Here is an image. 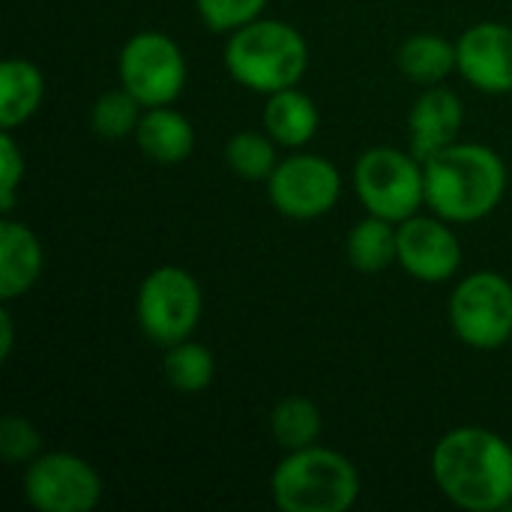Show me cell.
I'll return each instance as SVG.
<instances>
[{
	"mask_svg": "<svg viewBox=\"0 0 512 512\" xmlns=\"http://www.w3.org/2000/svg\"><path fill=\"white\" fill-rule=\"evenodd\" d=\"M276 141L267 132H237L225 144V162L231 174L246 183H267L279 165Z\"/></svg>",
	"mask_w": 512,
	"mask_h": 512,
	"instance_id": "7402d4cb",
	"label": "cell"
},
{
	"mask_svg": "<svg viewBox=\"0 0 512 512\" xmlns=\"http://www.w3.org/2000/svg\"><path fill=\"white\" fill-rule=\"evenodd\" d=\"M12 348H15L12 315H9V309L3 306V309H0V360H9V357H12Z\"/></svg>",
	"mask_w": 512,
	"mask_h": 512,
	"instance_id": "4316f807",
	"label": "cell"
},
{
	"mask_svg": "<svg viewBox=\"0 0 512 512\" xmlns=\"http://www.w3.org/2000/svg\"><path fill=\"white\" fill-rule=\"evenodd\" d=\"M45 99V75L27 57H9L0 66V126L18 129Z\"/></svg>",
	"mask_w": 512,
	"mask_h": 512,
	"instance_id": "e0dca14e",
	"label": "cell"
},
{
	"mask_svg": "<svg viewBox=\"0 0 512 512\" xmlns=\"http://www.w3.org/2000/svg\"><path fill=\"white\" fill-rule=\"evenodd\" d=\"M165 381L186 396L204 393L213 378H216V357L207 345L183 339L171 348H165V363H162Z\"/></svg>",
	"mask_w": 512,
	"mask_h": 512,
	"instance_id": "44dd1931",
	"label": "cell"
},
{
	"mask_svg": "<svg viewBox=\"0 0 512 512\" xmlns=\"http://www.w3.org/2000/svg\"><path fill=\"white\" fill-rule=\"evenodd\" d=\"M345 255L357 273L366 276L384 273L399 261V225L369 213L366 219L354 222V228L348 231Z\"/></svg>",
	"mask_w": 512,
	"mask_h": 512,
	"instance_id": "ac0fdd59",
	"label": "cell"
},
{
	"mask_svg": "<svg viewBox=\"0 0 512 512\" xmlns=\"http://www.w3.org/2000/svg\"><path fill=\"white\" fill-rule=\"evenodd\" d=\"M138 150L159 162V165H177L186 162L195 150V129L186 114H180L171 105L144 108L141 123L135 129Z\"/></svg>",
	"mask_w": 512,
	"mask_h": 512,
	"instance_id": "9a60e30c",
	"label": "cell"
},
{
	"mask_svg": "<svg viewBox=\"0 0 512 512\" xmlns=\"http://www.w3.org/2000/svg\"><path fill=\"white\" fill-rule=\"evenodd\" d=\"M321 429H324L321 408L306 396H288L276 402V408L270 411V435L285 453L318 444Z\"/></svg>",
	"mask_w": 512,
	"mask_h": 512,
	"instance_id": "ffe728a7",
	"label": "cell"
},
{
	"mask_svg": "<svg viewBox=\"0 0 512 512\" xmlns=\"http://www.w3.org/2000/svg\"><path fill=\"white\" fill-rule=\"evenodd\" d=\"M24 498L39 512H90L102 501L96 468L66 450L39 453L24 471Z\"/></svg>",
	"mask_w": 512,
	"mask_h": 512,
	"instance_id": "9c48e42d",
	"label": "cell"
},
{
	"mask_svg": "<svg viewBox=\"0 0 512 512\" xmlns=\"http://www.w3.org/2000/svg\"><path fill=\"white\" fill-rule=\"evenodd\" d=\"M267 195L276 213L285 219H321L327 216L342 195L339 168L315 153H291L279 159L276 171L267 180Z\"/></svg>",
	"mask_w": 512,
	"mask_h": 512,
	"instance_id": "30bf717a",
	"label": "cell"
},
{
	"mask_svg": "<svg viewBox=\"0 0 512 512\" xmlns=\"http://www.w3.org/2000/svg\"><path fill=\"white\" fill-rule=\"evenodd\" d=\"M354 192L366 213L405 222L426 204V171L423 159L411 150L378 144L360 153L354 165Z\"/></svg>",
	"mask_w": 512,
	"mask_h": 512,
	"instance_id": "5b68a950",
	"label": "cell"
},
{
	"mask_svg": "<svg viewBox=\"0 0 512 512\" xmlns=\"http://www.w3.org/2000/svg\"><path fill=\"white\" fill-rule=\"evenodd\" d=\"M270 495L282 512H348L360 498V471L345 453L312 444L282 456Z\"/></svg>",
	"mask_w": 512,
	"mask_h": 512,
	"instance_id": "277c9868",
	"label": "cell"
},
{
	"mask_svg": "<svg viewBox=\"0 0 512 512\" xmlns=\"http://www.w3.org/2000/svg\"><path fill=\"white\" fill-rule=\"evenodd\" d=\"M261 120H264V132L279 147L300 150L318 135L321 114L309 93H303L300 87H288L267 96Z\"/></svg>",
	"mask_w": 512,
	"mask_h": 512,
	"instance_id": "2e32d148",
	"label": "cell"
},
{
	"mask_svg": "<svg viewBox=\"0 0 512 512\" xmlns=\"http://www.w3.org/2000/svg\"><path fill=\"white\" fill-rule=\"evenodd\" d=\"M39 453H42L39 429L21 414H6L0 420V456H3V462L30 465Z\"/></svg>",
	"mask_w": 512,
	"mask_h": 512,
	"instance_id": "d4e9b609",
	"label": "cell"
},
{
	"mask_svg": "<svg viewBox=\"0 0 512 512\" xmlns=\"http://www.w3.org/2000/svg\"><path fill=\"white\" fill-rule=\"evenodd\" d=\"M201 312V285L186 267L177 264L150 270L135 297V321L141 333L159 348H171L183 339H192Z\"/></svg>",
	"mask_w": 512,
	"mask_h": 512,
	"instance_id": "8992f818",
	"label": "cell"
},
{
	"mask_svg": "<svg viewBox=\"0 0 512 512\" xmlns=\"http://www.w3.org/2000/svg\"><path fill=\"white\" fill-rule=\"evenodd\" d=\"M432 480L441 495L468 512L512 507L510 441L483 426H459L432 450Z\"/></svg>",
	"mask_w": 512,
	"mask_h": 512,
	"instance_id": "6da1fadb",
	"label": "cell"
},
{
	"mask_svg": "<svg viewBox=\"0 0 512 512\" xmlns=\"http://www.w3.org/2000/svg\"><path fill=\"white\" fill-rule=\"evenodd\" d=\"M0 213L9 216L12 207H15V189L21 186L24 180V153L12 135V129H3L0 135Z\"/></svg>",
	"mask_w": 512,
	"mask_h": 512,
	"instance_id": "484cf974",
	"label": "cell"
},
{
	"mask_svg": "<svg viewBox=\"0 0 512 512\" xmlns=\"http://www.w3.org/2000/svg\"><path fill=\"white\" fill-rule=\"evenodd\" d=\"M450 327L474 351H498L512 339V285L495 270L465 276L450 294Z\"/></svg>",
	"mask_w": 512,
	"mask_h": 512,
	"instance_id": "ba28073f",
	"label": "cell"
},
{
	"mask_svg": "<svg viewBox=\"0 0 512 512\" xmlns=\"http://www.w3.org/2000/svg\"><path fill=\"white\" fill-rule=\"evenodd\" d=\"M411 279L426 285L450 282L462 267V243L453 222L441 216H411L399 222V261Z\"/></svg>",
	"mask_w": 512,
	"mask_h": 512,
	"instance_id": "8fae6325",
	"label": "cell"
},
{
	"mask_svg": "<svg viewBox=\"0 0 512 512\" xmlns=\"http://www.w3.org/2000/svg\"><path fill=\"white\" fill-rule=\"evenodd\" d=\"M45 252L36 231L24 222L3 216L0 222V300L24 297L42 276Z\"/></svg>",
	"mask_w": 512,
	"mask_h": 512,
	"instance_id": "5bb4252c",
	"label": "cell"
},
{
	"mask_svg": "<svg viewBox=\"0 0 512 512\" xmlns=\"http://www.w3.org/2000/svg\"><path fill=\"white\" fill-rule=\"evenodd\" d=\"M396 63L405 78L423 87L441 84L456 72V42L441 33H414L399 45Z\"/></svg>",
	"mask_w": 512,
	"mask_h": 512,
	"instance_id": "d6986e66",
	"label": "cell"
},
{
	"mask_svg": "<svg viewBox=\"0 0 512 512\" xmlns=\"http://www.w3.org/2000/svg\"><path fill=\"white\" fill-rule=\"evenodd\" d=\"M120 84L144 105H174L186 87L189 66L183 48L162 30L132 33L117 57Z\"/></svg>",
	"mask_w": 512,
	"mask_h": 512,
	"instance_id": "52a82bcc",
	"label": "cell"
},
{
	"mask_svg": "<svg viewBox=\"0 0 512 512\" xmlns=\"http://www.w3.org/2000/svg\"><path fill=\"white\" fill-rule=\"evenodd\" d=\"M465 123L462 99L441 84L426 87L408 111V150L417 159H429L432 153L459 141Z\"/></svg>",
	"mask_w": 512,
	"mask_h": 512,
	"instance_id": "4fadbf2b",
	"label": "cell"
},
{
	"mask_svg": "<svg viewBox=\"0 0 512 512\" xmlns=\"http://www.w3.org/2000/svg\"><path fill=\"white\" fill-rule=\"evenodd\" d=\"M270 0H195L198 18L213 33H234L243 24L261 18Z\"/></svg>",
	"mask_w": 512,
	"mask_h": 512,
	"instance_id": "cb8c5ba5",
	"label": "cell"
},
{
	"mask_svg": "<svg viewBox=\"0 0 512 512\" xmlns=\"http://www.w3.org/2000/svg\"><path fill=\"white\" fill-rule=\"evenodd\" d=\"M456 72L489 96L512 93V27L504 21L471 24L456 39Z\"/></svg>",
	"mask_w": 512,
	"mask_h": 512,
	"instance_id": "7c38bea8",
	"label": "cell"
},
{
	"mask_svg": "<svg viewBox=\"0 0 512 512\" xmlns=\"http://www.w3.org/2000/svg\"><path fill=\"white\" fill-rule=\"evenodd\" d=\"M426 204L453 225H471L498 210L507 192V165L489 144L456 141L423 162Z\"/></svg>",
	"mask_w": 512,
	"mask_h": 512,
	"instance_id": "7a4b0ae2",
	"label": "cell"
},
{
	"mask_svg": "<svg viewBox=\"0 0 512 512\" xmlns=\"http://www.w3.org/2000/svg\"><path fill=\"white\" fill-rule=\"evenodd\" d=\"M222 57L228 75L261 96L297 87L309 69V45L303 33L279 18H255L228 33Z\"/></svg>",
	"mask_w": 512,
	"mask_h": 512,
	"instance_id": "3957f363",
	"label": "cell"
},
{
	"mask_svg": "<svg viewBox=\"0 0 512 512\" xmlns=\"http://www.w3.org/2000/svg\"><path fill=\"white\" fill-rule=\"evenodd\" d=\"M144 105L120 84L114 90H105L93 108H90V126L96 135L108 138V141H120V138H135V129L141 123Z\"/></svg>",
	"mask_w": 512,
	"mask_h": 512,
	"instance_id": "603a6c76",
	"label": "cell"
}]
</instances>
